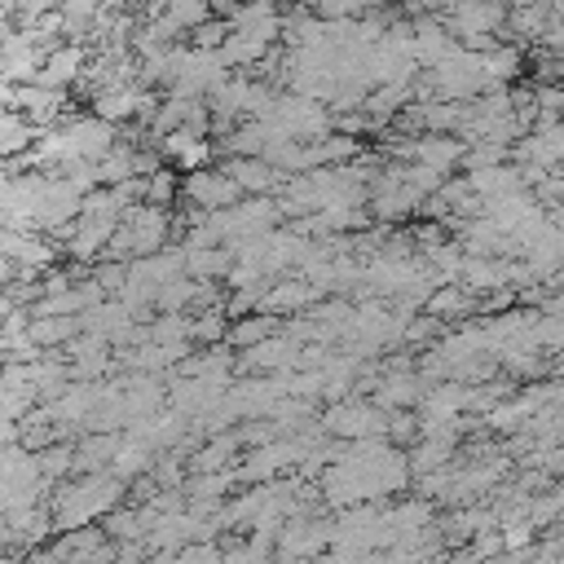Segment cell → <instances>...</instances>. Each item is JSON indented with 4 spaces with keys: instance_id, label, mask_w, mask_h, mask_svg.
Returning a JSON list of instances; mask_svg holds the SVG:
<instances>
[]
</instances>
